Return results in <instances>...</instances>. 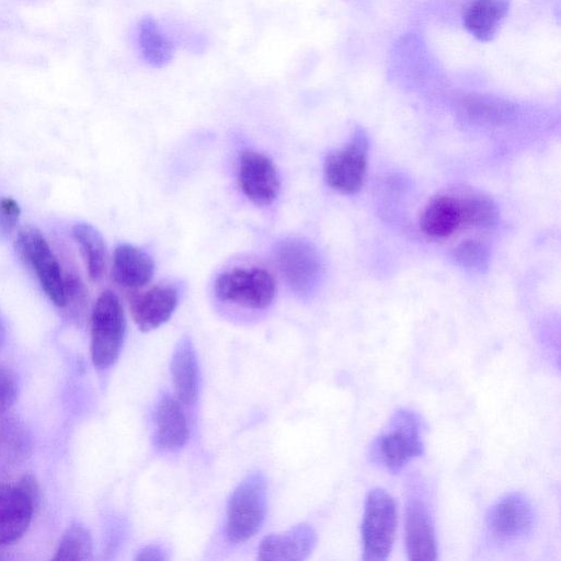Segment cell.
Instances as JSON below:
<instances>
[{
	"mask_svg": "<svg viewBox=\"0 0 561 561\" xmlns=\"http://www.w3.org/2000/svg\"><path fill=\"white\" fill-rule=\"evenodd\" d=\"M423 449L419 416L411 410L399 409L374 440L370 456L379 466L394 473L421 456Z\"/></svg>",
	"mask_w": 561,
	"mask_h": 561,
	"instance_id": "1",
	"label": "cell"
},
{
	"mask_svg": "<svg viewBox=\"0 0 561 561\" xmlns=\"http://www.w3.org/2000/svg\"><path fill=\"white\" fill-rule=\"evenodd\" d=\"M267 485L262 472L249 473L233 490L227 506L226 534L234 543L252 538L262 527Z\"/></svg>",
	"mask_w": 561,
	"mask_h": 561,
	"instance_id": "2",
	"label": "cell"
},
{
	"mask_svg": "<svg viewBox=\"0 0 561 561\" xmlns=\"http://www.w3.org/2000/svg\"><path fill=\"white\" fill-rule=\"evenodd\" d=\"M91 357L95 367L112 366L121 352L125 334V314L121 300L112 290H104L91 311Z\"/></svg>",
	"mask_w": 561,
	"mask_h": 561,
	"instance_id": "3",
	"label": "cell"
},
{
	"mask_svg": "<svg viewBox=\"0 0 561 561\" xmlns=\"http://www.w3.org/2000/svg\"><path fill=\"white\" fill-rule=\"evenodd\" d=\"M396 528L393 499L383 489H371L365 500L362 523L363 560H386L392 549Z\"/></svg>",
	"mask_w": 561,
	"mask_h": 561,
	"instance_id": "4",
	"label": "cell"
},
{
	"mask_svg": "<svg viewBox=\"0 0 561 561\" xmlns=\"http://www.w3.org/2000/svg\"><path fill=\"white\" fill-rule=\"evenodd\" d=\"M15 250L21 260L34 272L48 298L65 307L62 267L44 234L35 227L25 226L18 231Z\"/></svg>",
	"mask_w": 561,
	"mask_h": 561,
	"instance_id": "5",
	"label": "cell"
},
{
	"mask_svg": "<svg viewBox=\"0 0 561 561\" xmlns=\"http://www.w3.org/2000/svg\"><path fill=\"white\" fill-rule=\"evenodd\" d=\"M214 291L221 301L262 310L272 304L276 286L272 274L264 268L236 267L216 278Z\"/></svg>",
	"mask_w": 561,
	"mask_h": 561,
	"instance_id": "6",
	"label": "cell"
},
{
	"mask_svg": "<svg viewBox=\"0 0 561 561\" xmlns=\"http://www.w3.org/2000/svg\"><path fill=\"white\" fill-rule=\"evenodd\" d=\"M275 262L288 287L298 295H309L318 286L322 263L316 248L302 239L279 242L274 251Z\"/></svg>",
	"mask_w": 561,
	"mask_h": 561,
	"instance_id": "7",
	"label": "cell"
},
{
	"mask_svg": "<svg viewBox=\"0 0 561 561\" xmlns=\"http://www.w3.org/2000/svg\"><path fill=\"white\" fill-rule=\"evenodd\" d=\"M37 495L32 477L16 484L0 483V547L18 540L33 517Z\"/></svg>",
	"mask_w": 561,
	"mask_h": 561,
	"instance_id": "8",
	"label": "cell"
},
{
	"mask_svg": "<svg viewBox=\"0 0 561 561\" xmlns=\"http://www.w3.org/2000/svg\"><path fill=\"white\" fill-rule=\"evenodd\" d=\"M368 141L363 130H357L343 148L331 152L324 163L327 183L335 191L353 194L360 190L367 168Z\"/></svg>",
	"mask_w": 561,
	"mask_h": 561,
	"instance_id": "9",
	"label": "cell"
},
{
	"mask_svg": "<svg viewBox=\"0 0 561 561\" xmlns=\"http://www.w3.org/2000/svg\"><path fill=\"white\" fill-rule=\"evenodd\" d=\"M535 523L530 502L520 493H511L499 500L488 512V535L499 543L518 541L529 535Z\"/></svg>",
	"mask_w": 561,
	"mask_h": 561,
	"instance_id": "10",
	"label": "cell"
},
{
	"mask_svg": "<svg viewBox=\"0 0 561 561\" xmlns=\"http://www.w3.org/2000/svg\"><path fill=\"white\" fill-rule=\"evenodd\" d=\"M238 182L242 193L256 206L271 205L277 198L280 188L273 161L254 150H245L240 154Z\"/></svg>",
	"mask_w": 561,
	"mask_h": 561,
	"instance_id": "11",
	"label": "cell"
},
{
	"mask_svg": "<svg viewBox=\"0 0 561 561\" xmlns=\"http://www.w3.org/2000/svg\"><path fill=\"white\" fill-rule=\"evenodd\" d=\"M405 548L410 560L436 559V540L430 508L414 489L409 491L405 505Z\"/></svg>",
	"mask_w": 561,
	"mask_h": 561,
	"instance_id": "12",
	"label": "cell"
},
{
	"mask_svg": "<svg viewBox=\"0 0 561 561\" xmlns=\"http://www.w3.org/2000/svg\"><path fill=\"white\" fill-rule=\"evenodd\" d=\"M129 311L137 327L148 332L165 323L174 312L179 294L172 285H154L142 293H131Z\"/></svg>",
	"mask_w": 561,
	"mask_h": 561,
	"instance_id": "13",
	"label": "cell"
},
{
	"mask_svg": "<svg viewBox=\"0 0 561 561\" xmlns=\"http://www.w3.org/2000/svg\"><path fill=\"white\" fill-rule=\"evenodd\" d=\"M317 545V534L308 524L264 537L257 549L259 560L301 561Z\"/></svg>",
	"mask_w": 561,
	"mask_h": 561,
	"instance_id": "14",
	"label": "cell"
},
{
	"mask_svg": "<svg viewBox=\"0 0 561 561\" xmlns=\"http://www.w3.org/2000/svg\"><path fill=\"white\" fill-rule=\"evenodd\" d=\"M153 274L154 263L148 253L131 244L116 247L111 275L118 287L135 293L147 286Z\"/></svg>",
	"mask_w": 561,
	"mask_h": 561,
	"instance_id": "15",
	"label": "cell"
},
{
	"mask_svg": "<svg viewBox=\"0 0 561 561\" xmlns=\"http://www.w3.org/2000/svg\"><path fill=\"white\" fill-rule=\"evenodd\" d=\"M511 0H468L463 8V25L481 42L491 41L510 10Z\"/></svg>",
	"mask_w": 561,
	"mask_h": 561,
	"instance_id": "16",
	"label": "cell"
},
{
	"mask_svg": "<svg viewBox=\"0 0 561 561\" xmlns=\"http://www.w3.org/2000/svg\"><path fill=\"white\" fill-rule=\"evenodd\" d=\"M156 443L164 450L182 448L188 438L186 416L179 400L164 396L156 410Z\"/></svg>",
	"mask_w": 561,
	"mask_h": 561,
	"instance_id": "17",
	"label": "cell"
},
{
	"mask_svg": "<svg viewBox=\"0 0 561 561\" xmlns=\"http://www.w3.org/2000/svg\"><path fill=\"white\" fill-rule=\"evenodd\" d=\"M171 375L178 400L193 404L198 396V364L188 337L182 339L173 352Z\"/></svg>",
	"mask_w": 561,
	"mask_h": 561,
	"instance_id": "18",
	"label": "cell"
},
{
	"mask_svg": "<svg viewBox=\"0 0 561 561\" xmlns=\"http://www.w3.org/2000/svg\"><path fill=\"white\" fill-rule=\"evenodd\" d=\"M32 436L23 422L0 415V472L24 461L31 454Z\"/></svg>",
	"mask_w": 561,
	"mask_h": 561,
	"instance_id": "19",
	"label": "cell"
},
{
	"mask_svg": "<svg viewBox=\"0 0 561 561\" xmlns=\"http://www.w3.org/2000/svg\"><path fill=\"white\" fill-rule=\"evenodd\" d=\"M461 225L456 196L439 195L432 199L421 217L422 231L430 238L444 239Z\"/></svg>",
	"mask_w": 561,
	"mask_h": 561,
	"instance_id": "20",
	"label": "cell"
},
{
	"mask_svg": "<svg viewBox=\"0 0 561 561\" xmlns=\"http://www.w3.org/2000/svg\"><path fill=\"white\" fill-rule=\"evenodd\" d=\"M72 237L81 252L89 278L99 283L104 278L107 252L103 237L90 224L79 222L72 227Z\"/></svg>",
	"mask_w": 561,
	"mask_h": 561,
	"instance_id": "21",
	"label": "cell"
},
{
	"mask_svg": "<svg viewBox=\"0 0 561 561\" xmlns=\"http://www.w3.org/2000/svg\"><path fill=\"white\" fill-rule=\"evenodd\" d=\"M138 43L144 59L156 68L168 65L174 55V46L151 16L142 18L138 25Z\"/></svg>",
	"mask_w": 561,
	"mask_h": 561,
	"instance_id": "22",
	"label": "cell"
},
{
	"mask_svg": "<svg viewBox=\"0 0 561 561\" xmlns=\"http://www.w3.org/2000/svg\"><path fill=\"white\" fill-rule=\"evenodd\" d=\"M461 225L467 227L492 228L499 217L494 202L486 195L470 192L457 197Z\"/></svg>",
	"mask_w": 561,
	"mask_h": 561,
	"instance_id": "23",
	"label": "cell"
},
{
	"mask_svg": "<svg viewBox=\"0 0 561 561\" xmlns=\"http://www.w3.org/2000/svg\"><path fill=\"white\" fill-rule=\"evenodd\" d=\"M514 110L511 103L490 95L469 94L460 102L461 113L478 123L504 121L513 115Z\"/></svg>",
	"mask_w": 561,
	"mask_h": 561,
	"instance_id": "24",
	"label": "cell"
},
{
	"mask_svg": "<svg viewBox=\"0 0 561 561\" xmlns=\"http://www.w3.org/2000/svg\"><path fill=\"white\" fill-rule=\"evenodd\" d=\"M92 556V539L89 530L80 525H71L64 534L54 560H88Z\"/></svg>",
	"mask_w": 561,
	"mask_h": 561,
	"instance_id": "25",
	"label": "cell"
},
{
	"mask_svg": "<svg viewBox=\"0 0 561 561\" xmlns=\"http://www.w3.org/2000/svg\"><path fill=\"white\" fill-rule=\"evenodd\" d=\"M453 255L458 265L468 270L482 271L490 262L488 247L478 240L462 241L455 248Z\"/></svg>",
	"mask_w": 561,
	"mask_h": 561,
	"instance_id": "26",
	"label": "cell"
},
{
	"mask_svg": "<svg viewBox=\"0 0 561 561\" xmlns=\"http://www.w3.org/2000/svg\"><path fill=\"white\" fill-rule=\"evenodd\" d=\"M62 276L65 307L73 308L76 311L83 310L88 304V290L81 277L71 270L62 271Z\"/></svg>",
	"mask_w": 561,
	"mask_h": 561,
	"instance_id": "27",
	"label": "cell"
},
{
	"mask_svg": "<svg viewBox=\"0 0 561 561\" xmlns=\"http://www.w3.org/2000/svg\"><path fill=\"white\" fill-rule=\"evenodd\" d=\"M21 208L12 197H0V236L10 234L16 227Z\"/></svg>",
	"mask_w": 561,
	"mask_h": 561,
	"instance_id": "28",
	"label": "cell"
},
{
	"mask_svg": "<svg viewBox=\"0 0 561 561\" xmlns=\"http://www.w3.org/2000/svg\"><path fill=\"white\" fill-rule=\"evenodd\" d=\"M18 380L7 367L0 366V415L13 404L18 396Z\"/></svg>",
	"mask_w": 561,
	"mask_h": 561,
	"instance_id": "29",
	"label": "cell"
},
{
	"mask_svg": "<svg viewBox=\"0 0 561 561\" xmlns=\"http://www.w3.org/2000/svg\"><path fill=\"white\" fill-rule=\"evenodd\" d=\"M135 559L140 561H164L168 560V556L161 547L150 545L144 547Z\"/></svg>",
	"mask_w": 561,
	"mask_h": 561,
	"instance_id": "30",
	"label": "cell"
},
{
	"mask_svg": "<svg viewBox=\"0 0 561 561\" xmlns=\"http://www.w3.org/2000/svg\"><path fill=\"white\" fill-rule=\"evenodd\" d=\"M3 341H4V327H3L2 322L0 321V347L3 343Z\"/></svg>",
	"mask_w": 561,
	"mask_h": 561,
	"instance_id": "31",
	"label": "cell"
}]
</instances>
